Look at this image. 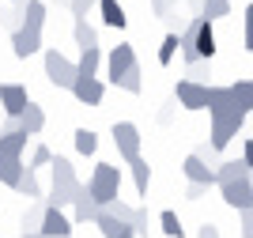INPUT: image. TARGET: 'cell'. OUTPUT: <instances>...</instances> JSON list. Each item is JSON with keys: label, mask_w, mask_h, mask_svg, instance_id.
Returning a JSON list of instances; mask_svg holds the SVG:
<instances>
[{"label": "cell", "mask_w": 253, "mask_h": 238, "mask_svg": "<svg viewBox=\"0 0 253 238\" xmlns=\"http://www.w3.org/2000/svg\"><path fill=\"white\" fill-rule=\"evenodd\" d=\"M189 76H193V83H204V76H211V61H197V64H189Z\"/></svg>", "instance_id": "cell-39"}, {"label": "cell", "mask_w": 253, "mask_h": 238, "mask_svg": "<svg viewBox=\"0 0 253 238\" xmlns=\"http://www.w3.org/2000/svg\"><path fill=\"white\" fill-rule=\"evenodd\" d=\"M11 4H23V0H11Z\"/></svg>", "instance_id": "cell-52"}, {"label": "cell", "mask_w": 253, "mask_h": 238, "mask_svg": "<svg viewBox=\"0 0 253 238\" xmlns=\"http://www.w3.org/2000/svg\"><path fill=\"white\" fill-rule=\"evenodd\" d=\"M76 68H80V76H98V68H102V49H84L80 61H76Z\"/></svg>", "instance_id": "cell-25"}, {"label": "cell", "mask_w": 253, "mask_h": 238, "mask_svg": "<svg viewBox=\"0 0 253 238\" xmlns=\"http://www.w3.org/2000/svg\"><path fill=\"white\" fill-rule=\"evenodd\" d=\"M57 4H72V0H57Z\"/></svg>", "instance_id": "cell-50"}, {"label": "cell", "mask_w": 253, "mask_h": 238, "mask_svg": "<svg viewBox=\"0 0 253 238\" xmlns=\"http://www.w3.org/2000/svg\"><path fill=\"white\" fill-rule=\"evenodd\" d=\"M45 163H53V151L49 147H34V159H31V166H27V170H34V174H38V166H45Z\"/></svg>", "instance_id": "cell-36"}, {"label": "cell", "mask_w": 253, "mask_h": 238, "mask_svg": "<svg viewBox=\"0 0 253 238\" xmlns=\"http://www.w3.org/2000/svg\"><path fill=\"white\" fill-rule=\"evenodd\" d=\"M174 4H178V0H151V11H155L159 19H170V15H174Z\"/></svg>", "instance_id": "cell-37"}, {"label": "cell", "mask_w": 253, "mask_h": 238, "mask_svg": "<svg viewBox=\"0 0 253 238\" xmlns=\"http://www.w3.org/2000/svg\"><path fill=\"white\" fill-rule=\"evenodd\" d=\"M45 80H49L53 87H64V91H72L76 80H80V68H76V61H68L64 53L45 49Z\"/></svg>", "instance_id": "cell-4"}, {"label": "cell", "mask_w": 253, "mask_h": 238, "mask_svg": "<svg viewBox=\"0 0 253 238\" xmlns=\"http://www.w3.org/2000/svg\"><path fill=\"white\" fill-rule=\"evenodd\" d=\"M98 11H102V23H106V27H114V31H121V27L128 23L125 8H121L117 0H98Z\"/></svg>", "instance_id": "cell-18"}, {"label": "cell", "mask_w": 253, "mask_h": 238, "mask_svg": "<svg viewBox=\"0 0 253 238\" xmlns=\"http://www.w3.org/2000/svg\"><path fill=\"white\" fill-rule=\"evenodd\" d=\"M185 4H189V8L197 11V15H201V11H204V0H185Z\"/></svg>", "instance_id": "cell-47"}, {"label": "cell", "mask_w": 253, "mask_h": 238, "mask_svg": "<svg viewBox=\"0 0 253 238\" xmlns=\"http://www.w3.org/2000/svg\"><path fill=\"white\" fill-rule=\"evenodd\" d=\"M132 68H136V49H132L128 42L114 46V49H110V57H106V76H110V83H117L125 72H132Z\"/></svg>", "instance_id": "cell-7"}, {"label": "cell", "mask_w": 253, "mask_h": 238, "mask_svg": "<svg viewBox=\"0 0 253 238\" xmlns=\"http://www.w3.org/2000/svg\"><path fill=\"white\" fill-rule=\"evenodd\" d=\"M114 87H121V91H128V95H140V87H144V83H140V64L132 68V72H125Z\"/></svg>", "instance_id": "cell-35"}, {"label": "cell", "mask_w": 253, "mask_h": 238, "mask_svg": "<svg viewBox=\"0 0 253 238\" xmlns=\"http://www.w3.org/2000/svg\"><path fill=\"white\" fill-rule=\"evenodd\" d=\"M242 159H246V166H250V170H253V136H250V140H246V151H242Z\"/></svg>", "instance_id": "cell-46"}, {"label": "cell", "mask_w": 253, "mask_h": 238, "mask_svg": "<svg viewBox=\"0 0 253 238\" xmlns=\"http://www.w3.org/2000/svg\"><path fill=\"white\" fill-rule=\"evenodd\" d=\"M15 133H23V121H19V117H4V125H0V136H15Z\"/></svg>", "instance_id": "cell-40"}, {"label": "cell", "mask_w": 253, "mask_h": 238, "mask_svg": "<svg viewBox=\"0 0 253 238\" xmlns=\"http://www.w3.org/2000/svg\"><path fill=\"white\" fill-rule=\"evenodd\" d=\"M0 23H4V11H0Z\"/></svg>", "instance_id": "cell-51"}, {"label": "cell", "mask_w": 253, "mask_h": 238, "mask_svg": "<svg viewBox=\"0 0 253 238\" xmlns=\"http://www.w3.org/2000/svg\"><path fill=\"white\" fill-rule=\"evenodd\" d=\"M42 238H68L72 235V219L64 216L61 208H49L45 204V219H42V231H38Z\"/></svg>", "instance_id": "cell-10"}, {"label": "cell", "mask_w": 253, "mask_h": 238, "mask_svg": "<svg viewBox=\"0 0 253 238\" xmlns=\"http://www.w3.org/2000/svg\"><path fill=\"white\" fill-rule=\"evenodd\" d=\"M72 144H76V151H80V155H95V151H98V136L91 133V129H76Z\"/></svg>", "instance_id": "cell-29"}, {"label": "cell", "mask_w": 253, "mask_h": 238, "mask_svg": "<svg viewBox=\"0 0 253 238\" xmlns=\"http://www.w3.org/2000/svg\"><path fill=\"white\" fill-rule=\"evenodd\" d=\"M53 186H49V197H45V204L49 208H64V204H76V197L84 193V186H80V178H76L72 163L64 155H53Z\"/></svg>", "instance_id": "cell-1"}, {"label": "cell", "mask_w": 253, "mask_h": 238, "mask_svg": "<svg viewBox=\"0 0 253 238\" xmlns=\"http://www.w3.org/2000/svg\"><path fill=\"white\" fill-rule=\"evenodd\" d=\"M208 87L211 83H193V80H178L174 87V98L181 102V110H208Z\"/></svg>", "instance_id": "cell-6"}, {"label": "cell", "mask_w": 253, "mask_h": 238, "mask_svg": "<svg viewBox=\"0 0 253 238\" xmlns=\"http://www.w3.org/2000/svg\"><path fill=\"white\" fill-rule=\"evenodd\" d=\"M136 235H148V208H136V223H132Z\"/></svg>", "instance_id": "cell-42"}, {"label": "cell", "mask_w": 253, "mask_h": 238, "mask_svg": "<svg viewBox=\"0 0 253 238\" xmlns=\"http://www.w3.org/2000/svg\"><path fill=\"white\" fill-rule=\"evenodd\" d=\"M208 23H215V19H227L231 15V0H204V11H201Z\"/></svg>", "instance_id": "cell-30"}, {"label": "cell", "mask_w": 253, "mask_h": 238, "mask_svg": "<svg viewBox=\"0 0 253 238\" xmlns=\"http://www.w3.org/2000/svg\"><path fill=\"white\" fill-rule=\"evenodd\" d=\"M98 216H102V208L95 204V197H91L87 186H84V193L76 197V223H95Z\"/></svg>", "instance_id": "cell-17"}, {"label": "cell", "mask_w": 253, "mask_h": 238, "mask_svg": "<svg viewBox=\"0 0 253 238\" xmlns=\"http://www.w3.org/2000/svg\"><path fill=\"white\" fill-rule=\"evenodd\" d=\"M27 140H31L27 133L0 136V155H4V159H23V147H27Z\"/></svg>", "instance_id": "cell-23"}, {"label": "cell", "mask_w": 253, "mask_h": 238, "mask_svg": "<svg viewBox=\"0 0 253 238\" xmlns=\"http://www.w3.org/2000/svg\"><path fill=\"white\" fill-rule=\"evenodd\" d=\"M11 53H15L19 61L34 57V53H42V34H34V31H15V34H11Z\"/></svg>", "instance_id": "cell-14"}, {"label": "cell", "mask_w": 253, "mask_h": 238, "mask_svg": "<svg viewBox=\"0 0 253 238\" xmlns=\"http://www.w3.org/2000/svg\"><path fill=\"white\" fill-rule=\"evenodd\" d=\"M204 197V186H189L185 189V200H201Z\"/></svg>", "instance_id": "cell-45"}, {"label": "cell", "mask_w": 253, "mask_h": 238, "mask_svg": "<svg viewBox=\"0 0 253 238\" xmlns=\"http://www.w3.org/2000/svg\"><path fill=\"white\" fill-rule=\"evenodd\" d=\"M0 170H4V159H0Z\"/></svg>", "instance_id": "cell-53"}, {"label": "cell", "mask_w": 253, "mask_h": 238, "mask_svg": "<svg viewBox=\"0 0 253 238\" xmlns=\"http://www.w3.org/2000/svg\"><path fill=\"white\" fill-rule=\"evenodd\" d=\"M246 49L253 53V4L246 8Z\"/></svg>", "instance_id": "cell-41"}, {"label": "cell", "mask_w": 253, "mask_h": 238, "mask_svg": "<svg viewBox=\"0 0 253 238\" xmlns=\"http://www.w3.org/2000/svg\"><path fill=\"white\" fill-rule=\"evenodd\" d=\"M242 125H246V114L238 110V106H231V110H215V114H211V140H208V144L215 147V151H223L234 136L242 133Z\"/></svg>", "instance_id": "cell-3"}, {"label": "cell", "mask_w": 253, "mask_h": 238, "mask_svg": "<svg viewBox=\"0 0 253 238\" xmlns=\"http://www.w3.org/2000/svg\"><path fill=\"white\" fill-rule=\"evenodd\" d=\"M95 227L102 231V238H121V231H125V223H117L110 212H102V216L95 219Z\"/></svg>", "instance_id": "cell-32"}, {"label": "cell", "mask_w": 253, "mask_h": 238, "mask_svg": "<svg viewBox=\"0 0 253 238\" xmlns=\"http://www.w3.org/2000/svg\"><path fill=\"white\" fill-rule=\"evenodd\" d=\"M87 193L95 197L98 208L114 204V200L121 197V170H117L114 163H98V166H95V174L87 178Z\"/></svg>", "instance_id": "cell-2"}, {"label": "cell", "mask_w": 253, "mask_h": 238, "mask_svg": "<svg viewBox=\"0 0 253 238\" xmlns=\"http://www.w3.org/2000/svg\"><path fill=\"white\" fill-rule=\"evenodd\" d=\"M181 170H185V178H189V186H204V189H211L215 186V170H211L208 163H204L201 155H185V163H181Z\"/></svg>", "instance_id": "cell-9"}, {"label": "cell", "mask_w": 253, "mask_h": 238, "mask_svg": "<svg viewBox=\"0 0 253 238\" xmlns=\"http://www.w3.org/2000/svg\"><path fill=\"white\" fill-rule=\"evenodd\" d=\"M114 147L125 163H136L140 159V129L132 121H117L114 125Z\"/></svg>", "instance_id": "cell-5"}, {"label": "cell", "mask_w": 253, "mask_h": 238, "mask_svg": "<svg viewBox=\"0 0 253 238\" xmlns=\"http://www.w3.org/2000/svg\"><path fill=\"white\" fill-rule=\"evenodd\" d=\"M68 8H72V15H76V19H87V11H91V8H98V0H72Z\"/></svg>", "instance_id": "cell-38"}, {"label": "cell", "mask_w": 253, "mask_h": 238, "mask_svg": "<svg viewBox=\"0 0 253 238\" xmlns=\"http://www.w3.org/2000/svg\"><path fill=\"white\" fill-rule=\"evenodd\" d=\"M181 46H178V34H170L167 31V38H163V46H159V64H170L174 61V53H178Z\"/></svg>", "instance_id": "cell-34"}, {"label": "cell", "mask_w": 253, "mask_h": 238, "mask_svg": "<svg viewBox=\"0 0 253 238\" xmlns=\"http://www.w3.org/2000/svg\"><path fill=\"white\" fill-rule=\"evenodd\" d=\"M132 166V182H136V193L140 197H148V182H151V166H148V159L140 155L136 163H128Z\"/></svg>", "instance_id": "cell-27"}, {"label": "cell", "mask_w": 253, "mask_h": 238, "mask_svg": "<svg viewBox=\"0 0 253 238\" xmlns=\"http://www.w3.org/2000/svg\"><path fill=\"white\" fill-rule=\"evenodd\" d=\"M0 159H4V155H0ZM23 174H27V166H23V159H4V170H0V182H4L8 189H19Z\"/></svg>", "instance_id": "cell-22"}, {"label": "cell", "mask_w": 253, "mask_h": 238, "mask_svg": "<svg viewBox=\"0 0 253 238\" xmlns=\"http://www.w3.org/2000/svg\"><path fill=\"white\" fill-rule=\"evenodd\" d=\"M15 193H23V197H31V200H38V197H42V186H38V174H34V170H27Z\"/></svg>", "instance_id": "cell-33"}, {"label": "cell", "mask_w": 253, "mask_h": 238, "mask_svg": "<svg viewBox=\"0 0 253 238\" xmlns=\"http://www.w3.org/2000/svg\"><path fill=\"white\" fill-rule=\"evenodd\" d=\"M102 212H110V216H114L117 223H125V227H132V223H136V208H132V204H125L121 197H117L114 204H106Z\"/></svg>", "instance_id": "cell-26"}, {"label": "cell", "mask_w": 253, "mask_h": 238, "mask_svg": "<svg viewBox=\"0 0 253 238\" xmlns=\"http://www.w3.org/2000/svg\"><path fill=\"white\" fill-rule=\"evenodd\" d=\"M246 178H253V170L246 166V159H227V163H219V170H215V186H234V182H246Z\"/></svg>", "instance_id": "cell-13"}, {"label": "cell", "mask_w": 253, "mask_h": 238, "mask_svg": "<svg viewBox=\"0 0 253 238\" xmlns=\"http://www.w3.org/2000/svg\"><path fill=\"white\" fill-rule=\"evenodd\" d=\"M19 121H23V133H27V136H38V133L45 129V110H42L38 102H31L27 110H23Z\"/></svg>", "instance_id": "cell-19"}, {"label": "cell", "mask_w": 253, "mask_h": 238, "mask_svg": "<svg viewBox=\"0 0 253 238\" xmlns=\"http://www.w3.org/2000/svg\"><path fill=\"white\" fill-rule=\"evenodd\" d=\"M72 95H76L84 106H98V102H102V95H106V87H102V80H98V76H80V80H76V87H72Z\"/></svg>", "instance_id": "cell-12"}, {"label": "cell", "mask_w": 253, "mask_h": 238, "mask_svg": "<svg viewBox=\"0 0 253 238\" xmlns=\"http://www.w3.org/2000/svg\"><path fill=\"white\" fill-rule=\"evenodd\" d=\"M159 227H163V235H170V238H181V231H185L181 219H178V212H170V208L159 212Z\"/></svg>", "instance_id": "cell-31"}, {"label": "cell", "mask_w": 253, "mask_h": 238, "mask_svg": "<svg viewBox=\"0 0 253 238\" xmlns=\"http://www.w3.org/2000/svg\"><path fill=\"white\" fill-rule=\"evenodd\" d=\"M42 219H45V200L27 208V216H23V235H38V231H42Z\"/></svg>", "instance_id": "cell-28"}, {"label": "cell", "mask_w": 253, "mask_h": 238, "mask_svg": "<svg viewBox=\"0 0 253 238\" xmlns=\"http://www.w3.org/2000/svg\"><path fill=\"white\" fill-rule=\"evenodd\" d=\"M121 238H136V231H132V227H125V231H121Z\"/></svg>", "instance_id": "cell-48"}, {"label": "cell", "mask_w": 253, "mask_h": 238, "mask_svg": "<svg viewBox=\"0 0 253 238\" xmlns=\"http://www.w3.org/2000/svg\"><path fill=\"white\" fill-rule=\"evenodd\" d=\"M238 216H242V227H238V231H242V238H253V212L246 208V212H238Z\"/></svg>", "instance_id": "cell-43"}, {"label": "cell", "mask_w": 253, "mask_h": 238, "mask_svg": "<svg viewBox=\"0 0 253 238\" xmlns=\"http://www.w3.org/2000/svg\"><path fill=\"white\" fill-rule=\"evenodd\" d=\"M250 212H253V208H250Z\"/></svg>", "instance_id": "cell-54"}, {"label": "cell", "mask_w": 253, "mask_h": 238, "mask_svg": "<svg viewBox=\"0 0 253 238\" xmlns=\"http://www.w3.org/2000/svg\"><path fill=\"white\" fill-rule=\"evenodd\" d=\"M197 238H219V227H215V223H204V227H201V235H197Z\"/></svg>", "instance_id": "cell-44"}, {"label": "cell", "mask_w": 253, "mask_h": 238, "mask_svg": "<svg viewBox=\"0 0 253 238\" xmlns=\"http://www.w3.org/2000/svg\"><path fill=\"white\" fill-rule=\"evenodd\" d=\"M72 34H76L80 53H84V49H98V31H95L87 19H76V23H72Z\"/></svg>", "instance_id": "cell-20"}, {"label": "cell", "mask_w": 253, "mask_h": 238, "mask_svg": "<svg viewBox=\"0 0 253 238\" xmlns=\"http://www.w3.org/2000/svg\"><path fill=\"white\" fill-rule=\"evenodd\" d=\"M23 238H42V235H23Z\"/></svg>", "instance_id": "cell-49"}, {"label": "cell", "mask_w": 253, "mask_h": 238, "mask_svg": "<svg viewBox=\"0 0 253 238\" xmlns=\"http://www.w3.org/2000/svg\"><path fill=\"white\" fill-rule=\"evenodd\" d=\"M219 193H223V200H227L231 208L246 212V208H253V178H246V182H234V186H223Z\"/></svg>", "instance_id": "cell-11"}, {"label": "cell", "mask_w": 253, "mask_h": 238, "mask_svg": "<svg viewBox=\"0 0 253 238\" xmlns=\"http://www.w3.org/2000/svg\"><path fill=\"white\" fill-rule=\"evenodd\" d=\"M0 106H4V117H23V110L31 106V95L23 83H0Z\"/></svg>", "instance_id": "cell-8"}, {"label": "cell", "mask_w": 253, "mask_h": 238, "mask_svg": "<svg viewBox=\"0 0 253 238\" xmlns=\"http://www.w3.org/2000/svg\"><path fill=\"white\" fill-rule=\"evenodd\" d=\"M42 27H45V4L42 0H27L23 4V31L42 34Z\"/></svg>", "instance_id": "cell-16"}, {"label": "cell", "mask_w": 253, "mask_h": 238, "mask_svg": "<svg viewBox=\"0 0 253 238\" xmlns=\"http://www.w3.org/2000/svg\"><path fill=\"white\" fill-rule=\"evenodd\" d=\"M231 106H234L231 87H215V83H211V87H208V114H215V110H231Z\"/></svg>", "instance_id": "cell-24"}, {"label": "cell", "mask_w": 253, "mask_h": 238, "mask_svg": "<svg viewBox=\"0 0 253 238\" xmlns=\"http://www.w3.org/2000/svg\"><path fill=\"white\" fill-rule=\"evenodd\" d=\"M231 95H234V106H238L242 114H253V80L231 83Z\"/></svg>", "instance_id": "cell-21"}, {"label": "cell", "mask_w": 253, "mask_h": 238, "mask_svg": "<svg viewBox=\"0 0 253 238\" xmlns=\"http://www.w3.org/2000/svg\"><path fill=\"white\" fill-rule=\"evenodd\" d=\"M197 57L201 61H211L215 57V31L204 15H197Z\"/></svg>", "instance_id": "cell-15"}]
</instances>
